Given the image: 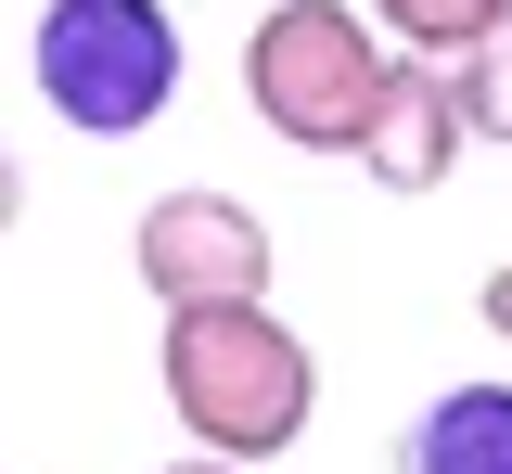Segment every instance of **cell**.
<instances>
[{"label":"cell","mask_w":512,"mask_h":474,"mask_svg":"<svg viewBox=\"0 0 512 474\" xmlns=\"http://www.w3.org/2000/svg\"><path fill=\"white\" fill-rule=\"evenodd\" d=\"M154 385H167L192 449L282 462V449L308 436V410H320V359H308V334H295L269 295H192V308H167Z\"/></svg>","instance_id":"1"},{"label":"cell","mask_w":512,"mask_h":474,"mask_svg":"<svg viewBox=\"0 0 512 474\" xmlns=\"http://www.w3.org/2000/svg\"><path fill=\"white\" fill-rule=\"evenodd\" d=\"M26 65L77 141H141L180 103V13L167 0H39Z\"/></svg>","instance_id":"2"},{"label":"cell","mask_w":512,"mask_h":474,"mask_svg":"<svg viewBox=\"0 0 512 474\" xmlns=\"http://www.w3.org/2000/svg\"><path fill=\"white\" fill-rule=\"evenodd\" d=\"M384 65H397V39H384L372 13H346V0H269L244 39V103L269 141H295V154H359V116H372Z\"/></svg>","instance_id":"3"},{"label":"cell","mask_w":512,"mask_h":474,"mask_svg":"<svg viewBox=\"0 0 512 474\" xmlns=\"http://www.w3.org/2000/svg\"><path fill=\"white\" fill-rule=\"evenodd\" d=\"M128 270L154 282V308H192V295H269V218L244 193H154L141 231H128Z\"/></svg>","instance_id":"4"},{"label":"cell","mask_w":512,"mask_h":474,"mask_svg":"<svg viewBox=\"0 0 512 474\" xmlns=\"http://www.w3.org/2000/svg\"><path fill=\"white\" fill-rule=\"evenodd\" d=\"M461 90H448V65L436 52H397L384 65V90H372V116H359V167H372L384 193H436L448 167H461Z\"/></svg>","instance_id":"5"},{"label":"cell","mask_w":512,"mask_h":474,"mask_svg":"<svg viewBox=\"0 0 512 474\" xmlns=\"http://www.w3.org/2000/svg\"><path fill=\"white\" fill-rule=\"evenodd\" d=\"M397 474H512V385H448L397 436Z\"/></svg>","instance_id":"6"},{"label":"cell","mask_w":512,"mask_h":474,"mask_svg":"<svg viewBox=\"0 0 512 474\" xmlns=\"http://www.w3.org/2000/svg\"><path fill=\"white\" fill-rule=\"evenodd\" d=\"M372 26L384 39H397V52H474V39H487V26H512V0H372Z\"/></svg>","instance_id":"7"},{"label":"cell","mask_w":512,"mask_h":474,"mask_svg":"<svg viewBox=\"0 0 512 474\" xmlns=\"http://www.w3.org/2000/svg\"><path fill=\"white\" fill-rule=\"evenodd\" d=\"M448 90H461V129L512 141V26H487L474 52H448Z\"/></svg>","instance_id":"8"},{"label":"cell","mask_w":512,"mask_h":474,"mask_svg":"<svg viewBox=\"0 0 512 474\" xmlns=\"http://www.w3.org/2000/svg\"><path fill=\"white\" fill-rule=\"evenodd\" d=\"M474 308H487V334H512V270H487V295H474Z\"/></svg>","instance_id":"9"},{"label":"cell","mask_w":512,"mask_h":474,"mask_svg":"<svg viewBox=\"0 0 512 474\" xmlns=\"http://www.w3.org/2000/svg\"><path fill=\"white\" fill-rule=\"evenodd\" d=\"M167 474H269V462H231V449H192V462H167Z\"/></svg>","instance_id":"10"},{"label":"cell","mask_w":512,"mask_h":474,"mask_svg":"<svg viewBox=\"0 0 512 474\" xmlns=\"http://www.w3.org/2000/svg\"><path fill=\"white\" fill-rule=\"evenodd\" d=\"M13 218H26V167L0 154V231H13Z\"/></svg>","instance_id":"11"}]
</instances>
